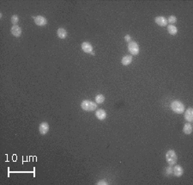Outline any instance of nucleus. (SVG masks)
Here are the masks:
<instances>
[{"label": "nucleus", "instance_id": "obj_3", "mask_svg": "<svg viewBox=\"0 0 193 185\" xmlns=\"http://www.w3.org/2000/svg\"><path fill=\"white\" fill-rule=\"evenodd\" d=\"M81 108L85 111H94L97 109V103L92 101L84 100L81 103Z\"/></svg>", "mask_w": 193, "mask_h": 185}, {"label": "nucleus", "instance_id": "obj_15", "mask_svg": "<svg viewBox=\"0 0 193 185\" xmlns=\"http://www.w3.org/2000/svg\"><path fill=\"white\" fill-rule=\"evenodd\" d=\"M183 132L186 134H191L192 133V126L191 123H186L185 124L184 128H183Z\"/></svg>", "mask_w": 193, "mask_h": 185}, {"label": "nucleus", "instance_id": "obj_10", "mask_svg": "<svg viewBox=\"0 0 193 185\" xmlns=\"http://www.w3.org/2000/svg\"><path fill=\"white\" fill-rule=\"evenodd\" d=\"M184 173V170L182 168V166L180 165H175L174 168H173V174L177 177V178H180L183 175Z\"/></svg>", "mask_w": 193, "mask_h": 185}, {"label": "nucleus", "instance_id": "obj_6", "mask_svg": "<svg viewBox=\"0 0 193 185\" xmlns=\"http://www.w3.org/2000/svg\"><path fill=\"white\" fill-rule=\"evenodd\" d=\"M39 131L42 135L46 134L49 131V124L47 122H41L39 126Z\"/></svg>", "mask_w": 193, "mask_h": 185}, {"label": "nucleus", "instance_id": "obj_2", "mask_svg": "<svg viewBox=\"0 0 193 185\" xmlns=\"http://www.w3.org/2000/svg\"><path fill=\"white\" fill-rule=\"evenodd\" d=\"M166 160H167L168 164L171 166L176 165V163L178 161V157H177L176 153L174 150L168 151V153H166Z\"/></svg>", "mask_w": 193, "mask_h": 185}, {"label": "nucleus", "instance_id": "obj_21", "mask_svg": "<svg viewBox=\"0 0 193 185\" xmlns=\"http://www.w3.org/2000/svg\"><path fill=\"white\" fill-rule=\"evenodd\" d=\"M125 40L129 43V42H131V35L130 34H126L125 36Z\"/></svg>", "mask_w": 193, "mask_h": 185}, {"label": "nucleus", "instance_id": "obj_17", "mask_svg": "<svg viewBox=\"0 0 193 185\" xmlns=\"http://www.w3.org/2000/svg\"><path fill=\"white\" fill-rule=\"evenodd\" d=\"M104 101H105V97H104V95L99 94V95H97V96L95 97V103H96L97 104H101V103H104Z\"/></svg>", "mask_w": 193, "mask_h": 185}, {"label": "nucleus", "instance_id": "obj_14", "mask_svg": "<svg viewBox=\"0 0 193 185\" xmlns=\"http://www.w3.org/2000/svg\"><path fill=\"white\" fill-rule=\"evenodd\" d=\"M133 59L131 55H125L121 59V63L123 65H129L131 62H132Z\"/></svg>", "mask_w": 193, "mask_h": 185}, {"label": "nucleus", "instance_id": "obj_12", "mask_svg": "<svg viewBox=\"0 0 193 185\" xmlns=\"http://www.w3.org/2000/svg\"><path fill=\"white\" fill-rule=\"evenodd\" d=\"M95 116L97 117V119H99L100 121H104L107 118V112L104 109H98L95 113Z\"/></svg>", "mask_w": 193, "mask_h": 185}, {"label": "nucleus", "instance_id": "obj_11", "mask_svg": "<svg viewBox=\"0 0 193 185\" xmlns=\"http://www.w3.org/2000/svg\"><path fill=\"white\" fill-rule=\"evenodd\" d=\"M185 119L189 122H193V109L192 108H188L186 109V111L185 112Z\"/></svg>", "mask_w": 193, "mask_h": 185}, {"label": "nucleus", "instance_id": "obj_9", "mask_svg": "<svg viewBox=\"0 0 193 185\" xmlns=\"http://www.w3.org/2000/svg\"><path fill=\"white\" fill-rule=\"evenodd\" d=\"M81 47H82V49L83 50V52H85V53H92V52H93V47H92V45H91L89 42H88V41L82 42V45H81Z\"/></svg>", "mask_w": 193, "mask_h": 185}, {"label": "nucleus", "instance_id": "obj_20", "mask_svg": "<svg viewBox=\"0 0 193 185\" xmlns=\"http://www.w3.org/2000/svg\"><path fill=\"white\" fill-rule=\"evenodd\" d=\"M166 174L168 176H170V175L173 174V168L171 167V165H169V167L166 168Z\"/></svg>", "mask_w": 193, "mask_h": 185}, {"label": "nucleus", "instance_id": "obj_4", "mask_svg": "<svg viewBox=\"0 0 193 185\" xmlns=\"http://www.w3.org/2000/svg\"><path fill=\"white\" fill-rule=\"evenodd\" d=\"M128 50L131 53V55H137L139 53V46L136 41H131L128 44Z\"/></svg>", "mask_w": 193, "mask_h": 185}, {"label": "nucleus", "instance_id": "obj_8", "mask_svg": "<svg viewBox=\"0 0 193 185\" xmlns=\"http://www.w3.org/2000/svg\"><path fill=\"white\" fill-rule=\"evenodd\" d=\"M155 22H156V24H158V25L161 26V27H165V26H167V24H168L167 19H166L164 16H156V17L155 18Z\"/></svg>", "mask_w": 193, "mask_h": 185}, {"label": "nucleus", "instance_id": "obj_18", "mask_svg": "<svg viewBox=\"0 0 193 185\" xmlns=\"http://www.w3.org/2000/svg\"><path fill=\"white\" fill-rule=\"evenodd\" d=\"M167 21H168V22H169V23H171L173 25V24H174L177 22V17L175 16H170Z\"/></svg>", "mask_w": 193, "mask_h": 185}, {"label": "nucleus", "instance_id": "obj_16", "mask_svg": "<svg viewBox=\"0 0 193 185\" xmlns=\"http://www.w3.org/2000/svg\"><path fill=\"white\" fill-rule=\"evenodd\" d=\"M168 31L171 35H175L178 33V28H176V26L170 24L168 26Z\"/></svg>", "mask_w": 193, "mask_h": 185}, {"label": "nucleus", "instance_id": "obj_7", "mask_svg": "<svg viewBox=\"0 0 193 185\" xmlns=\"http://www.w3.org/2000/svg\"><path fill=\"white\" fill-rule=\"evenodd\" d=\"M10 32H11L12 35H14L15 37H19V36H21L22 31H21V28L20 26H18V25H13L11 27Z\"/></svg>", "mask_w": 193, "mask_h": 185}, {"label": "nucleus", "instance_id": "obj_1", "mask_svg": "<svg viewBox=\"0 0 193 185\" xmlns=\"http://www.w3.org/2000/svg\"><path fill=\"white\" fill-rule=\"evenodd\" d=\"M171 109L175 112L176 114H183L185 112V105L183 104V103H181L180 101L175 100L174 102H172L171 103Z\"/></svg>", "mask_w": 193, "mask_h": 185}, {"label": "nucleus", "instance_id": "obj_19", "mask_svg": "<svg viewBox=\"0 0 193 185\" xmlns=\"http://www.w3.org/2000/svg\"><path fill=\"white\" fill-rule=\"evenodd\" d=\"M18 21H19V17H18L17 15H14V16H11V22H12V24L16 25V23L18 22Z\"/></svg>", "mask_w": 193, "mask_h": 185}, {"label": "nucleus", "instance_id": "obj_5", "mask_svg": "<svg viewBox=\"0 0 193 185\" xmlns=\"http://www.w3.org/2000/svg\"><path fill=\"white\" fill-rule=\"evenodd\" d=\"M34 19L35 24L40 26V27H43V26H46L47 24V20L43 16H37L34 17Z\"/></svg>", "mask_w": 193, "mask_h": 185}, {"label": "nucleus", "instance_id": "obj_22", "mask_svg": "<svg viewBox=\"0 0 193 185\" xmlns=\"http://www.w3.org/2000/svg\"><path fill=\"white\" fill-rule=\"evenodd\" d=\"M97 184L98 185H102V184H105V185H107L108 184V183L106 181V180H101V181H99L98 183H97Z\"/></svg>", "mask_w": 193, "mask_h": 185}, {"label": "nucleus", "instance_id": "obj_13", "mask_svg": "<svg viewBox=\"0 0 193 185\" xmlns=\"http://www.w3.org/2000/svg\"><path fill=\"white\" fill-rule=\"evenodd\" d=\"M67 34H68V33H67L66 29H64V28H59L57 30V35L60 39H65L67 37Z\"/></svg>", "mask_w": 193, "mask_h": 185}]
</instances>
